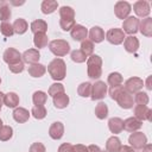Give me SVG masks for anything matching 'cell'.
Instances as JSON below:
<instances>
[{
	"label": "cell",
	"mask_w": 152,
	"mask_h": 152,
	"mask_svg": "<svg viewBox=\"0 0 152 152\" xmlns=\"http://www.w3.org/2000/svg\"><path fill=\"white\" fill-rule=\"evenodd\" d=\"M121 141L118 137L113 135L110 138H108L107 142H106V151L107 152H119L121 148Z\"/></svg>",
	"instance_id": "cb8c5ba5"
},
{
	"label": "cell",
	"mask_w": 152,
	"mask_h": 152,
	"mask_svg": "<svg viewBox=\"0 0 152 152\" xmlns=\"http://www.w3.org/2000/svg\"><path fill=\"white\" fill-rule=\"evenodd\" d=\"M89 38L93 43H101L104 39V32L100 26H93L89 31Z\"/></svg>",
	"instance_id": "44dd1931"
},
{
	"label": "cell",
	"mask_w": 152,
	"mask_h": 152,
	"mask_svg": "<svg viewBox=\"0 0 152 152\" xmlns=\"http://www.w3.org/2000/svg\"><path fill=\"white\" fill-rule=\"evenodd\" d=\"M139 23L140 20L137 18V17H133V15H129L127 17L124 23H122V31L124 33H128L129 36L134 34L138 32V28H139Z\"/></svg>",
	"instance_id": "8992f818"
},
{
	"label": "cell",
	"mask_w": 152,
	"mask_h": 152,
	"mask_svg": "<svg viewBox=\"0 0 152 152\" xmlns=\"http://www.w3.org/2000/svg\"><path fill=\"white\" fill-rule=\"evenodd\" d=\"M0 32L5 36V37H12L14 34V30H13V25L10 24L8 21H4L0 25Z\"/></svg>",
	"instance_id": "f35d334b"
},
{
	"label": "cell",
	"mask_w": 152,
	"mask_h": 152,
	"mask_svg": "<svg viewBox=\"0 0 152 152\" xmlns=\"http://www.w3.org/2000/svg\"><path fill=\"white\" fill-rule=\"evenodd\" d=\"M4 96H5V94L0 91V103H4Z\"/></svg>",
	"instance_id": "db71d44e"
},
{
	"label": "cell",
	"mask_w": 152,
	"mask_h": 152,
	"mask_svg": "<svg viewBox=\"0 0 152 152\" xmlns=\"http://www.w3.org/2000/svg\"><path fill=\"white\" fill-rule=\"evenodd\" d=\"M141 150H142V152H152V145L151 144H146Z\"/></svg>",
	"instance_id": "816d5d0a"
},
{
	"label": "cell",
	"mask_w": 152,
	"mask_h": 152,
	"mask_svg": "<svg viewBox=\"0 0 152 152\" xmlns=\"http://www.w3.org/2000/svg\"><path fill=\"white\" fill-rule=\"evenodd\" d=\"M11 15H12V12H11V8L10 6L7 5V2H2L1 6H0V20L4 23V21H7L8 19H11Z\"/></svg>",
	"instance_id": "74e56055"
},
{
	"label": "cell",
	"mask_w": 152,
	"mask_h": 152,
	"mask_svg": "<svg viewBox=\"0 0 152 152\" xmlns=\"http://www.w3.org/2000/svg\"><path fill=\"white\" fill-rule=\"evenodd\" d=\"M31 114L34 119L37 120H42L46 116L48 112H46V108L44 106H33L32 109H31Z\"/></svg>",
	"instance_id": "8d00e7d4"
},
{
	"label": "cell",
	"mask_w": 152,
	"mask_h": 152,
	"mask_svg": "<svg viewBox=\"0 0 152 152\" xmlns=\"http://www.w3.org/2000/svg\"><path fill=\"white\" fill-rule=\"evenodd\" d=\"M108 128L112 133L114 134H118V133H121L122 129H124V120L120 119V118H110L108 120Z\"/></svg>",
	"instance_id": "ffe728a7"
},
{
	"label": "cell",
	"mask_w": 152,
	"mask_h": 152,
	"mask_svg": "<svg viewBox=\"0 0 152 152\" xmlns=\"http://www.w3.org/2000/svg\"><path fill=\"white\" fill-rule=\"evenodd\" d=\"M125 38H126V36H125L124 31L118 27L109 28L106 33V39L113 45H120L121 43H124Z\"/></svg>",
	"instance_id": "5b68a950"
},
{
	"label": "cell",
	"mask_w": 152,
	"mask_h": 152,
	"mask_svg": "<svg viewBox=\"0 0 152 152\" xmlns=\"http://www.w3.org/2000/svg\"><path fill=\"white\" fill-rule=\"evenodd\" d=\"M70 57H71L72 62H75V63H83V62H86L87 58H88V57H86V56L81 52V50H74V51L71 52Z\"/></svg>",
	"instance_id": "7bdbcfd3"
},
{
	"label": "cell",
	"mask_w": 152,
	"mask_h": 152,
	"mask_svg": "<svg viewBox=\"0 0 152 152\" xmlns=\"http://www.w3.org/2000/svg\"><path fill=\"white\" fill-rule=\"evenodd\" d=\"M8 69L13 74H20L24 71V62L21 61V62H18L15 64H11V65H8Z\"/></svg>",
	"instance_id": "f6af8a7d"
},
{
	"label": "cell",
	"mask_w": 152,
	"mask_h": 152,
	"mask_svg": "<svg viewBox=\"0 0 152 152\" xmlns=\"http://www.w3.org/2000/svg\"><path fill=\"white\" fill-rule=\"evenodd\" d=\"M12 25H13L14 33H17V34H24V33L27 31V28H28V24H27V21H26L25 19H23V18H18V19H15L14 23H13Z\"/></svg>",
	"instance_id": "4316f807"
},
{
	"label": "cell",
	"mask_w": 152,
	"mask_h": 152,
	"mask_svg": "<svg viewBox=\"0 0 152 152\" xmlns=\"http://www.w3.org/2000/svg\"><path fill=\"white\" fill-rule=\"evenodd\" d=\"M70 36L76 42H83L88 36V30L80 24H75V26L70 30Z\"/></svg>",
	"instance_id": "5bb4252c"
},
{
	"label": "cell",
	"mask_w": 152,
	"mask_h": 152,
	"mask_svg": "<svg viewBox=\"0 0 152 152\" xmlns=\"http://www.w3.org/2000/svg\"><path fill=\"white\" fill-rule=\"evenodd\" d=\"M133 113H134V118H137L140 121H144V120L151 121L152 120V109H150L147 106L137 104L133 108Z\"/></svg>",
	"instance_id": "8fae6325"
},
{
	"label": "cell",
	"mask_w": 152,
	"mask_h": 152,
	"mask_svg": "<svg viewBox=\"0 0 152 152\" xmlns=\"http://www.w3.org/2000/svg\"><path fill=\"white\" fill-rule=\"evenodd\" d=\"M49 50L57 57H63L70 52V44L64 39H55L49 43Z\"/></svg>",
	"instance_id": "3957f363"
},
{
	"label": "cell",
	"mask_w": 152,
	"mask_h": 152,
	"mask_svg": "<svg viewBox=\"0 0 152 152\" xmlns=\"http://www.w3.org/2000/svg\"><path fill=\"white\" fill-rule=\"evenodd\" d=\"M58 13L63 20H75V11L70 6H62Z\"/></svg>",
	"instance_id": "f546056e"
},
{
	"label": "cell",
	"mask_w": 152,
	"mask_h": 152,
	"mask_svg": "<svg viewBox=\"0 0 152 152\" xmlns=\"http://www.w3.org/2000/svg\"><path fill=\"white\" fill-rule=\"evenodd\" d=\"M124 48L127 52L129 53H134L138 51L139 49V39L134 36H128L125 38L124 40Z\"/></svg>",
	"instance_id": "ac0fdd59"
},
{
	"label": "cell",
	"mask_w": 152,
	"mask_h": 152,
	"mask_svg": "<svg viewBox=\"0 0 152 152\" xmlns=\"http://www.w3.org/2000/svg\"><path fill=\"white\" fill-rule=\"evenodd\" d=\"M101 152H107V151H102V150H101Z\"/></svg>",
	"instance_id": "6f0895ef"
},
{
	"label": "cell",
	"mask_w": 152,
	"mask_h": 152,
	"mask_svg": "<svg viewBox=\"0 0 152 152\" xmlns=\"http://www.w3.org/2000/svg\"><path fill=\"white\" fill-rule=\"evenodd\" d=\"M49 95L50 96H56V95H59V94H63L64 93V86L62 83H53L50 86L49 88Z\"/></svg>",
	"instance_id": "b9f144b4"
},
{
	"label": "cell",
	"mask_w": 152,
	"mask_h": 152,
	"mask_svg": "<svg viewBox=\"0 0 152 152\" xmlns=\"http://www.w3.org/2000/svg\"><path fill=\"white\" fill-rule=\"evenodd\" d=\"M88 152H101V148L97 145H89L88 146Z\"/></svg>",
	"instance_id": "681fc988"
},
{
	"label": "cell",
	"mask_w": 152,
	"mask_h": 152,
	"mask_svg": "<svg viewBox=\"0 0 152 152\" xmlns=\"http://www.w3.org/2000/svg\"><path fill=\"white\" fill-rule=\"evenodd\" d=\"M80 50L86 57H89L94 52V43L89 39H84L83 42H81V49Z\"/></svg>",
	"instance_id": "d6a6232c"
},
{
	"label": "cell",
	"mask_w": 152,
	"mask_h": 152,
	"mask_svg": "<svg viewBox=\"0 0 152 152\" xmlns=\"http://www.w3.org/2000/svg\"><path fill=\"white\" fill-rule=\"evenodd\" d=\"M31 31L33 34L36 33H46L48 31V24L43 19H37L31 23Z\"/></svg>",
	"instance_id": "603a6c76"
},
{
	"label": "cell",
	"mask_w": 152,
	"mask_h": 152,
	"mask_svg": "<svg viewBox=\"0 0 152 152\" xmlns=\"http://www.w3.org/2000/svg\"><path fill=\"white\" fill-rule=\"evenodd\" d=\"M77 93L82 97H90V94H91V83L90 82H83V83H81L78 86V88H77Z\"/></svg>",
	"instance_id": "d590c367"
},
{
	"label": "cell",
	"mask_w": 152,
	"mask_h": 152,
	"mask_svg": "<svg viewBox=\"0 0 152 152\" xmlns=\"http://www.w3.org/2000/svg\"><path fill=\"white\" fill-rule=\"evenodd\" d=\"M119 152H135V151H134L133 147L127 146V145H124V146H121V148H120Z\"/></svg>",
	"instance_id": "f907efd6"
},
{
	"label": "cell",
	"mask_w": 152,
	"mask_h": 152,
	"mask_svg": "<svg viewBox=\"0 0 152 152\" xmlns=\"http://www.w3.org/2000/svg\"><path fill=\"white\" fill-rule=\"evenodd\" d=\"M138 31H140V33L145 37H151L152 36V18H150V17L144 18L139 23Z\"/></svg>",
	"instance_id": "d6986e66"
},
{
	"label": "cell",
	"mask_w": 152,
	"mask_h": 152,
	"mask_svg": "<svg viewBox=\"0 0 152 152\" xmlns=\"http://www.w3.org/2000/svg\"><path fill=\"white\" fill-rule=\"evenodd\" d=\"M28 151L30 152H46V148H45V146L42 142L37 141V142H33L30 146V150Z\"/></svg>",
	"instance_id": "bcb514c9"
},
{
	"label": "cell",
	"mask_w": 152,
	"mask_h": 152,
	"mask_svg": "<svg viewBox=\"0 0 152 152\" xmlns=\"http://www.w3.org/2000/svg\"><path fill=\"white\" fill-rule=\"evenodd\" d=\"M0 84H1V78H0Z\"/></svg>",
	"instance_id": "680465c9"
},
{
	"label": "cell",
	"mask_w": 152,
	"mask_h": 152,
	"mask_svg": "<svg viewBox=\"0 0 152 152\" xmlns=\"http://www.w3.org/2000/svg\"><path fill=\"white\" fill-rule=\"evenodd\" d=\"M75 20H63V19H59V26L63 31H70L74 26H75Z\"/></svg>",
	"instance_id": "ee69618b"
},
{
	"label": "cell",
	"mask_w": 152,
	"mask_h": 152,
	"mask_svg": "<svg viewBox=\"0 0 152 152\" xmlns=\"http://www.w3.org/2000/svg\"><path fill=\"white\" fill-rule=\"evenodd\" d=\"M95 115L100 120H103V119H106L108 116V107H107V104L104 102H100V103L96 104V107H95Z\"/></svg>",
	"instance_id": "836d02e7"
},
{
	"label": "cell",
	"mask_w": 152,
	"mask_h": 152,
	"mask_svg": "<svg viewBox=\"0 0 152 152\" xmlns=\"http://www.w3.org/2000/svg\"><path fill=\"white\" fill-rule=\"evenodd\" d=\"M122 76L120 72H110L108 75V78H107V82L110 87H115V86H121L122 84Z\"/></svg>",
	"instance_id": "e575fe53"
},
{
	"label": "cell",
	"mask_w": 152,
	"mask_h": 152,
	"mask_svg": "<svg viewBox=\"0 0 152 152\" xmlns=\"http://www.w3.org/2000/svg\"><path fill=\"white\" fill-rule=\"evenodd\" d=\"M58 7V2L55 1V0H44L42 2V6H40V10L44 14H51L53 13Z\"/></svg>",
	"instance_id": "83f0119b"
},
{
	"label": "cell",
	"mask_w": 152,
	"mask_h": 152,
	"mask_svg": "<svg viewBox=\"0 0 152 152\" xmlns=\"http://www.w3.org/2000/svg\"><path fill=\"white\" fill-rule=\"evenodd\" d=\"M133 11L135 12V14L139 18H147L148 14H150V12H151L150 4L147 1H145V0H139V1L134 2Z\"/></svg>",
	"instance_id": "4fadbf2b"
},
{
	"label": "cell",
	"mask_w": 152,
	"mask_h": 152,
	"mask_svg": "<svg viewBox=\"0 0 152 152\" xmlns=\"http://www.w3.org/2000/svg\"><path fill=\"white\" fill-rule=\"evenodd\" d=\"M146 88H147L148 90L152 89V87H151V76L147 77V81H146Z\"/></svg>",
	"instance_id": "f5cc1de1"
},
{
	"label": "cell",
	"mask_w": 152,
	"mask_h": 152,
	"mask_svg": "<svg viewBox=\"0 0 152 152\" xmlns=\"http://www.w3.org/2000/svg\"><path fill=\"white\" fill-rule=\"evenodd\" d=\"M2 58H4V62H6L8 65H11V64L21 62V53L14 48H8L5 50Z\"/></svg>",
	"instance_id": "7c38bea8"
},
{
	"label": "cell",
	"mask_w": 152,
	"mask_h": 152,
	"mask_svg": "<svg viewBox=\"0 0 152 152\" xmlns=\"http://www.w3.org/2000/svg\"><path fill=\"white\" fill-rule=\"evenodd\" d=\"M64 134V125L61 122V121H55L51 124L50 128H49V135L55 139V140H58L63 137Z\"/></svg>",
	"instance_id": "2e32d148"
},
{
	"label": "cell",
	"mask_w": 152,
	"mask_h": 152,
	"mask_svg": "<svg viewBox=\"0 0 152 152\" xmlns=\"http://www.w3.org/2000/svg\"><path fill=\"white\" fill-rule=\"evenodd\" d=\"M74 148L76 152H88V147L82 145V144H78V145H74Z\"/></svg>",
	"instance_id": "c3c4849f"
},
{
	"label": "cell",
	"mask_w": 152,
	"mask_h": 152,
	"mask_svg": "<svg viewBox=\"0 0 152 152\" xmlns=\"http://www.w3.org/2000/svg\"><path fill=\"white\" fill-rule=\"evenodd\" d=\"M48 42H49V38H48L46 33H36L33 36V44L38 49L45 48L48 45Z\"/></svg>",
	"instance_id": "4dcf8cb0"
},
{
	"label": "cell",
	"mask_w": 152,
	"mask_h": 152,
	"mask_svg": "<svg viewBox=\"0 0 152 152\" xmlns=\"http://www.w3.org/2000/svg\"><path fill=\"white\" fill-rule=\"evenodd\" d=\"M87 72L91 80H97L102 75V58L97 55H91L87 58Z\"/></svg>",
	"instance_id": "7a4b0ae2"
},
{
	"label": "cell",
	"mask_w": 152,
	"mask_h": 152,
	"mask_svg": "<svg viewBox=\"0 0 152 152\" xmlns=\"http://www.w3.org/2000/svg\"><path fill=\"white\" fill-rule=\"evenodd\" d=\"M46 72V66L40 63H34L28 66V74L32 77H42Z\"/></svg>",
	"instance_id": "484cf974"
},
{
	"label": "cell",
	"mask_w": 152,
	"mask_h": 152,
	"mask_svg": "<svg viewBox=\"0 0 152 152\" xmlns=\"http://www.w3.org/2000/svg\"><path fill=\"white\" fill-rule=\"evenodd\" d=\"M30 118V113L27 109L23 108V107H17L14 110H13V119L19 122V124H23V122H26Z\"/></svg>",
	"instance_id": "7402d4cb"
},
{
	"label": "cell",
	"mask_w": 152,
	"mask_h": 152,
	"mask_svg": "<svg viewBox=\"0 0 152 152\" xmlns=\"http://www.w3.org/2000/svg\"><path fill=\"white\" fill-rule=\"evenodd\" d=\"M107 94V84L103 81H96L94 84H91V94L90 99L93 101L95 100H102Z\"/></svg>",
	"instance_id": "52a82bcc"
},
{
	"label": "cell",
	"mask_w": 152,
	"mask_h": 152,
	"mask_svg": "<svg viewBox=\"0 0 152 152\" xmlns=\"http://www.w3.org/2000/svg\"><path fill=\"white\" fill-rule=\"evenodd\" d=\"M1 107H2V103H0V112H1Z\"/></svg>",
	"instance_id": "9f6ffc18"
},
{
	"label": "cell",
	"mask_w": 152,
	"mask_h": 152,
	"mask_svg": "<svg viewBox=\"0 0 152 152\" xmlns=\"http://www.w3.org/2000/svg\"><path fill=\"white\" fill-rule=\"evenodd\" d=\"M68 104H69V96H68L65 93L53 96V106H55L56 108L63 109V108H65Z\"/></svg>",
	"instance_id": "f1b7e54d"
},
{
	"label": "cell",
	"mask_w": 152,
	"mask_h": 152,
	"mask_svg": "<svg viewBox=\"0 0 152 152\" xmlns=\"http://www.w3.org/2000/svg\"><path fill=\"white\" fill-rule=\"evenodd\" d=\"M13 135V128L11 126H2L0 129V140L1 141H7L12 138Z\"/></svg>",
	"instance_id": "60d3db41"
},
{
	"label": "cell",
	"mask_w": 152,
	"mask_h": 152,
	"mask_svg": "<svg viewBox=\"0 0 152 152\" xmlns=\"http://www.w3.org/2000/svg\"><path fill=\"white\" fill-rule=\"evenodd\" d=\"M142 126V121L138 120L137 118L132 116V118H127L125 121H124V129H126L127 132H137L138 129H140Z\"/></svg>",
	"instance_id": "e0dca14e"
},
{
	"label": "cell",
	"mask_w": 152,
	"mask_h": 152,
	"mask_svg": "<svg viewBox=\"0 0 152 152\" xmlns=\"http://www.w3.org/2000/svg\"><path fill=\"white\" fill-rule=\"evenodd\" d=\"M114 101H116L118 104H119L121 108H124V109H129V108H132V107H133V103H134V100H133L132 94H129L128 91H126L125 88H122V89L119 91V94L115 96Z\"/></svg>",
	"instance_id": "277c9868"
},
{
	"label": "cell",
	"mask_w": 152,
	"mask_h": 152,
	"mask_svg": "<svg viewBox=\"0 0 152 152\" xmlns=\"http://www.w3.org/2000/svg\"><path fill=\"white\" fill-rule=\"evenodd\" d=\"M21 58H23L24 63H27L31 65V64L38 63V61L40 58V53H39L38 49H28L21 55Z\"/></svg>",
	"instance_id": "9a60e30c"
},
{
	"label": "cell",
	"mask_w": 152,
	"mask_h": 152,
	"mask_svg": "<svg viewBox=\"0 0 152 152\" xmlns=\"http://www.w3.org/2000/svg\"><path fill=\"white\" fill-rule=\"evenodd\" d=\"M46 100H48V94L42 90H37L32 95V102L34 106H44Z\"/></svg>",
	"instance_id": "1f68e13d"
},
{
	"label": "cell",
	"mask_w": 152,
	"mask_h": 152,
	"mask_svg": "<svg viewBox=\"0 0 152 152\" xmlns=\"http://www.w3.org/2000/svg\"><path fill=\"white\" fill-rule=\"evenodd\" d=\"M4 104L8 108H17V106L19 104V96L13 91H10V93L5 94Z\"/></svg>",
	"instance_id": "d4e9b609"
},
{
	"label": "cell",
	"mask_w": 152,
	"mask_h": 152,
	"mask_svg": "<svg viewBox=\"0 0 152 152\" xmlns=\"http://www.w3.org/2000/svg\"><path fill=\"white\" fill-rule=\"evenodd\" d=\"M144 87V81L139 77H131L125 82V90L128 91L129 94H135L138 91H140Z\"/></svg>",
	"instance_id": "30bf717a"
},
{
	"label": "cell",
	"mask_w": 152,
	"mask_h": 152,
	"mask_svg": "<svg viewBox=\"0 0 152 152\" xmlns=\"http://www.w3.org/2000/svg\"><path fill=\"white\" fill-rule=\"evenodd\" d=\"M57 152H76L75 148H74V145L69 144V142H63L59 147H58V151Z\"/></svg>",
	"instance_id": "7dc6e473"
},
{
	"label": "cell",
	"mask_w": 152,
	"mask_h": 152,
	"mask_svg": "<svg viewBox=\"0 0 152 152\" xmlns=\"http://www.w3.org/2000/svg\"><path fill=\"white\" fill-rule=\"evenodd\" d=\"M133 100H134V102H135L137 104H141V106H146V104L148 103V101H150L148 95H147L146 93H144V91H138V93H135Z\"/></svg>",
	"instance_id": "ab89813d"
},
{
	"label": "cell",
	"mask_w": 152,
	"mask_h": 152,
	"mask_svg": "<svg viewBox=\"0 0 152 152\" xmlns=\"http://www.w3.org/2000/svg\"><path fill=\"white\" fill-rule=\"evenodd\" d=\"M128 142L134 150H141L147 144V138L142 132H133L128 138Z\"/></svg>",
	"instance_id": "ba28073f"
},
{
	"label": "cell",
	"mask_w": 152,
	"mask_h": 152,
	"mask_svg": "<svg viewBox=\"0 0 152 152\" xmlns=\"http://www.w3.org/2000/svg\"><path fill=\"white\" fill-rule=\"evenodd\" d=\"M132 11V6L127 1H118L114 6V13L119 19L125 20L127 17H129V13Z\"/></svg>",
	"instance_id": "9c48e42d"
},
{
	"label": "cell",
	"mask_w": 152,
	"mask_h": 152,
	"mask_svg": "<svg viewBox=\"0 0 152 152\" xmlns=\"http://www.w3.org/2000/svg\"><path fill=\"white\" fill-rule=\"evenodd\" d=\"M48 72L50 74L51 78L55 81H62L64 80L66 75V65L65 62L62 58H55L52 59L48 65Z\"/></svg>",
	"instance_id": "6da1fadb"
},
{
	"label": "cell",
	"mask_w": 152,
	"mask_h": 152,
	"mask_svg": "<svg viewBox=\"0 0 152 152\" xmlns=\"http://www.w3.org/2000/svg\"><path fill=\"white\" fill-rule=\"evenodd\" d=\"M2 126H4V125H2V120H1V119H0V129H1V128H2Z\"/></svg>",
	"instance_id": "11a10c76"
}]
</instances>
